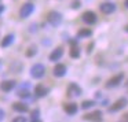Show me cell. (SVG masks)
<instances>
[{
	"label": "cell",
	"mask_w": 128,
	"mask_h": 122,
	"mask_svg": "<svg viewBox=\"0 0 128 122\" xmlns=\"http://www.w3.org/2000/svg\"><path fill=\"white\" fill-rule=\"evenodd\" d=\"M125 86H128V80H127V81H125Z\"/></svg>",
	"instance_id": "obj_31"
},
{
	"label": "cell",
	"mask_w": 128,
	"mask_h": 122,
	"mask_svg": "<svg viewBox=\"0 0 128 122\" xmlns=\"http://www.w3.org/2000/svg\"><path fill=\"white\" fill-rule=\"evenodd\" d=\"M127 106H128V99H127V97H120V99L116 100L112 106H109L108 111H109V113H117V111L125 108Z\"/></svg>",
	"instance_id": "obj_2"
},
{
	"label": "cell",
	"mask_w": 128,
	"mask_h": 122,
	"mask_svg": "<svg viewBox=\"0 0 128 122\" xmlns=\"http://www.w3.org/2000/svg\"><path fill=\"white\" fill-rule=\"evenodd\" d=\"M122 80H124V73H118V74L113 75L112 78H109L108 81H106L105 86L108 89H112V88H116V86H118L122 82Z\"/></svg>",
	"instance_id": "obj_4"
},
{
	"label": "cell",
	"mask_w": 128,
	"mask_h": 122,
	"mask_svg": "<svg viewBox=\"0 0 128 122\" xmlns=\"http://www.w3.org/2000/svg\"><path fill=\"white\" fill-rule=\"evenodd\" d=\"M14 39H15L14 34H7V36L4 37L3 40H2V43H0L2 48H7V47H10V45H11L12 43H14Z\"/></svg>",
	"instance_id": "obj_15"
},
{
	"label": "cell",
	"mask_w": 128,
	"mask_h": 122,
	"mask_svg": "<svg viewBox=\"0 0 128 122\" xmlns=\"http://www.w3.org/2000/svg\"><path fill=\"white\" fill-rule=\"evenodd\" d=\"M34 11V6L32 3H25L22 7H21L20 10V17L22 18V19H25V18L30 17V14Z\"/></svg>",
	"instance_id": "obj_7"
},
{
	"label": "cell",
	"mask_w": 128,
	"mask_h": 122,
	"mask_svg": "<svg viewBox=\"0 0 128 122\" xmlns=\"http://www.w3.org/2000/svg\"><path fill=\"white\" fill-rule=\"evenodd\" d=\"M124 30H125V32H127V33H128V25H125V26H124Z\"/></svg>",
	"instance_id": "obj_30"
},
{
	"label": "cell",
	"mask_w": 128,
	"mask_h": 122,
	"mask_svg": "<svg viewBox=\"0 0 128 122\" xmlns=\"http://www.w3.org/2000/svg\"><path fill=\"white\" fill-rule=\"evenodd\" d=\"M95 104H96V103H95L94 100H84V102L81 103V108H83V110H90V108H92Z\"/></svg>",
	"instance_id": "obj_20"
},
{
	"label": "cell",
	"mask_w": 128,
	"mask_h": 122,
	"mask_svg": "<svg viewBox=\"0 0 128 122\" xmlns=\"http://www.w3.org/2000/svg\"><path fill=\"white\" fill-rule=\"evenodd\" d=\"M36 54H37V47L36 45H30L26 51V58H33Z\"/></svg>",
	"instance_id": "obj_22"
},
{
	"label": "cell",
	"mask_w": 128,
	"mask_h": 122,
	"mask_svg": "<svg viewBox=\"0 0 128 122\" xmlns=\"http://www.w3.org/2000/svg\"><path fill=\"white\" fill-rule=\"evenodd\" d=\"M15 85H17V82H15L14 80L3 81V82L0 84V89H2L3 92H10V91H12V89L15 88Z\"/></svg>",
	"instance_id": "obj_12"
},
{
	"label": "cell",
	"mask_w": 128,
	"mask_h": 122,
	"mask_svg": "<svg viewBox=\"0 0 128 122\" xmlns=\"http://www.w3.org/2000/svg\"><path fill=\"white\" fill-rule=\"evenodd\" d=\"M30 121L32 122H39L40 121V111H39V108L30 111Z\"/></svg>",
	"instance_id": "obj_21"
},
{
	"label": "cell",
	"mask_w": 128,
	"mask_h": 122,
	"mask_svg": "<svg viewBox=\"0 0 128 122\" xmlns=\"http://www.w3.org/2000/svg\"><path fill=\"white\" fill-rule=\"evenodd\" d=\"M120 121H128V113H125L124 115L121 117V119H120Z\"/></svg>",
	"instance_id": "obj_26"
},
{
	"label": "cell",
	"mask_w": 128,
	"mask_h": 122,
	"mask_svg": "<svg viewBox=\"0 0 128 122\" xmlns=\"http://www.w3.org/2000/svg\"><path fill=\"white\" fill-rule=\"evenodd\" d=\"M3 11H4V6H3V4H0V14H2Z\"/></svg>",
	"instance_id": "obj_28"
},
{
	"label": "cell",
	"mask_w": 128,
	"mask_h": 122,
	"mask_svg": "<svg viewBox=\"0 0 128 122\" xmlns=\"http://www.w3.org/2000/svg\"><path fill=\"white\" fill-rule=\"evenodd\" d=\"M102 111L100 110H95L92 113H88V114H84L83 115V119L84 121H102Z\"/></svg>",
	"instance_id": "obj_8"
},
{
	"label": "cell",
	"mask_w": 128,
	"mask_h": 122,
	"mask_svg": "<svg viewBox=\"0 0 128 122\" xmlns=\"http://www.w3.org/2000/svg\"><path fill=\"white\" fill-rule=\"evenodd\" d=\"M4 117H6V113H4V111L2 110V108H0V121H3Z\"/></svg>",
	"instance_id": "obj_25"
},
{
	"label": "cell",
	"mask_w": 128,
	"mask_h": 122,
	"mask_svg": "<svg viewBox=\"0 0 128 122\" xmlns=\"http://www.w3.org/2000/svg\"><path fill=\"white\" fill-rule=\"evenodd\" d=\"M44 74H46V67H44V64L36 63V64H33V66H32V69H30V75H32L33 78L40 80V78L44 77Z\"/></svg>",
	"instance_id": "obj_3"
},
{
	"label": "cell",
	"mask_w": 128,
	"mask_h": 122,
	"mask_svg": "<svg viewBox=\"0 0 128 122\" xmlns=\"http://www.w3.org/2000/svg\"><path fill=\"white\" fill-rule=\"evenodd\" d=\"M62 56H64V48H62V47H56L55 50L50 54L48 59H50L51 62H58Z\"/></svg>",
	"instance_id": "obj_11"
},
{
	"label": "cell",
	"mask_w": 128,
	"mask_h": 122,
	"mask_svg": "<svg viewBox=\"0 0 128 122\" xmlns=\"http://www.w3.org/2000/svg\"><path fill=\"white\" fill-rule=\"evenodd\" d=\"M81 19H83V22L87 23V25H95L96 21H98V17L94 11H86L81 15Z\"/></svg>",
	"instance_id": "obj_6"
},
{
	"label": "cell",
	"mask_w": 128,
	"mask_h": 122,
	"mask_svg": "<svg viewBox=\"0 0 128 122\" xmlns=\"http://www.w3.org/2000/svg\"><path fill=\"white\" fill-rule=\"evenodd\" d=\"M95 97H96V99H100V97H102V93H100V92H96V93H95Z\"/></svg>",
	"instance_id": "obj_27"
},
{
	"label": "cell",
	"mask_w": 128,
	"mask_h": 122,
	"mask_svg": "<svg viewBox=\"0 0 128 122\" xmlns=\"http://www.w3.org/2000/svg\"><path fill=\"white\" fill-rule=\"evenodd\" d=\"M99 10H100V12H103V14H106V15L113 14V12L116 11V4L112 3V1H105V3H102L99 6Z\"/></svg>",
	"instance_id": "obj_9"
},
{
	"label": "cell",
	"mask_w": 128,
	"mask_h": 122,
	"mask_svg": "<svg viewBox=\"0 0 128 122\" xmlns=\"http://www.w3.org/2000/svg\"><path fill=\"white\" fill-rule=\"evenodd\" d=\"M47 21H48V23H50L51 26L58 28V26H61L62 21H64V17H62V14L58 12V11H50L48 15H47Z\"/></svg>",
	"instance_id": "obj_1"
},
{
	"label": "cell",
	"mask_w": 128,
	"mask_h": 122,
	"mask_svg": "<svg viewBox=\"0 0 128 122\" xmlns=\"http://www.w3.org/2000/svg\"><path fill=\"white\" fill-rule=\"evenodd\" d=\"M70 58H73V59L80 58V48L77 47V44H73L72 48H70Z\"/></svg>",
	"instance_id": "obj_19"
},
{
	"label": "cell",
	"mask_w": 128,
	"mask_h": 122,
	"mask_svg": "<svg viewBox=\"0 0 128 122\" xmlns=\"http://www.w3.org/2000/svg\"><path fill=\"white\" fill-rule=\"evenodd\" d=\"M64 110L68 115H74L78 111V106L76 103H68V104H64Z\"/></svg>",
	"instance_id": "obj_13"
},
{
	"label": "cell",
	"mask_w": 128,
	"mask_h": 122,
	"mask_svg": "<svg viewBox=\"0 0 128 122\" xmlns=\"http://www.w3.org/2000/svg\"><path fill=\"white\" fill-rule=\"evenodd\" d=\"M66 95L69 97H78V96H81V95H83V89H81L77 84L72 82V84H69V86H68Z\"/></svg>",
	"instance_id": "obj_5"
},
{
	"label": "cell",
	"mask_w": 128,
	"mask_h": 122,
	"mask_svg": "<svg viewBox=\"0 0 128 122\" xmlns=\"http://www.w3.org/2000/svg\"><path fill=\"white\" fill-rule=\"evenodd\" d=\"M12 108H14L17 113H28V111H29L26 103H20V102L14 103V104H12Z\"/></svg>",
	"instance_id": "obj_16"
},
{
	"label": "cell",
	"mask_w": 128,
	"mask_h": 122,
	"mask_svg": "<svg viewBox=\"0 0 128 122\" xmlns=\"http://www.w3.org/2000/svg\"><path fill=\"white\" fill-rule=\"evenodd\" d=\"M18 96L21 99H26V100H32V93H30V89H18Z\"/></svg>",
	"instance_id": "obj_18"
},
{
	"label": "cell",
	"mask_w": 128,
	"mask_h": 122,
	"mask_svg": "<svg viewBox=\"0 0 128 122\" xmlns=\"http://www.w3.org/2000/svg\"><path fill=\"white\" fill-rule=\"evenodd\" d=\"M92 36V30L88 28H83V29H78L77 32V37L78 39H86V37H91Z\"/></svg>",
	"instance_id": "obj_17"
},
{
	"label": "cell",
	"mask_w": 128,
	"mask_h": 122,
	"mask_svg": "<svg viewBox=\"0 0 128 122\" xmlns=\"http://www.w3.org/2000/svg\"><path fill=\"white\" fill-rule=\"evenodd\" d=\"M25 121H28V118H25V117H18V118L12 119V122H25Z\"/></svg>",
	"instance_id": "obj_24"
},
{
	"label": "cell",
	"mask_w": 128,
	"mask_h": 122,
	"mask_svg": "<svg viewBox=\"0 0 128 122\" xmlns=\"http://www.w3.org/2000/svg\"><path fill=\"white\" fill-rule=\"evenodd\" d=\"M48 92H50V88L42 85V84L34 88V95H36V97H44V96L48 95Z\"/></svg>",
	"instance_id": "obj_14"
},
{
	"label": "cell",
	"mask_w": 128,
	"mask_h": 122,
	"mask_svg": "<svg viewBox=\"0 0 128 122\" xmlns=\"http://www.w3.org/2000/svg\"><path fill=\"white\" fill-rule=\"evenodd\" d=\"M80 6H81V3L78 1V0H74V1L72 3V8H74V10L80 8Z\"/></svg>",
	"instance_id": "obj_23"
},
{
	"label": "cell",
	"mask_w": 128,
	"mask_h": 122,
	"mask_svg": "<svg viewBox=\"0 0 128 122\" xmlns=\"http://www.w3.org/2000/svg\"><path fill=\"white\" fill-rule=\"evenodd\" d=\"M66 71H68L66 66H65V64H62V63H58V64H55V66H54L52 74L55 75L56 78H61V77H65V75H66Z\"/></svg>",
	"instance_id": "obj_10"
},
{
	"label": "cell",
	"mask_w": 128,
	"mask_h": 122,
	"mask_svg": "<svg viewBox=\"0 0 128 122\" xmlns=\"http://www.w3.org/2000/svg\"><path fill=\"white\" fill-rule=\"evenodd\" d=\"M124 7H125V8H128V0H124Z\"/></svg>",
	"instance_id": "obj_29"
}]
</instances>
